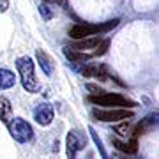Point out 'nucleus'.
Here are the masks:
<instances>
[{"label": "nucleus", "instance_id": "7ed1b4c3", "mask_svg": "<svg viewBox=\"0 0 159 159\" xmlns=\"http://www.w3.org/2000/svg\"><path fill=\"white\" fill-rule=\"evenodd\" d=\"M89 101L96 106H104V108H124L127 110L129 106H136V102L127 99V97L120 96V94H111V92H104L99 96H89Z\"/></svg>", "mask_w": 159, "mask_h": 159}, {"label": "nucleus", "instance_id": "39448f33", "mask_svg": "<svg viewBox=\"0 0 159 159\" xmlns=\"http://www.w3.org/2000/svg\"><path fill=\"white\" fill-rule=\"evenodd\" d=\"M92 113L101 122H120V120H127L133 117V111L131 110H124V108H108V110L96 108Z\"/></svg>", "mask_w": 159, "mask_h": 159}, {"label": "nucleus", "instance_id": "2eb2a0df", "mask_svg": "<svg viewBox=\"0 0 159 159\" xmlns=\"http://www.w3.org/2000/svg\"><path fill=\"white\" fill-rule=\"evenodd\" d=\"M115 133L122 138H127L129 134H133V125H131L129 120H122V124L115 125Z\"/></svg>", "mask_w": 159, "mask_h": 159}, {"label": "nucleus", "instance_id": "4468645a", "mask_svg": "<svg viewBox=\"0 0 159 159\" xmlns=\"http://www.w3.org/2000/svg\"><path fill=\"white\" fill-rule=\"evenodd\" d=\"M16 83V76L12 71L9 69H0V90H6V89H11Z\"/></svg>", "mask_w": 159, "mask_h": 159}, {"label": "nucleus", "instance_id": "f257e3e1", "mask_svg": "<svg viewBox=\"0 0 159 159\" xmlns=\"http://www.w3.org/2000/svg\"><path fill=\"white\" fill-rule=\"evenodd\" d=\"M16 69L20 73V80H21V85L27 92H39L41 85L37 78H35V67H34V62L30 57H20L16 60Z\"/></svg>", "mask_w": 159, "mask_h": 159}, {"label": "nucleus", "instance_id": "a211bd4d", "mask_svg": "<svg viewBox=\"0 0 159 159\" xmlns=\"http://www.w3.org/2000/svg\"><path fill=\"white\" fill-rule=\"evenodd\" d=\"M39 12H41V16H43V20H46V21H50L51 18H53V9L50 7V4H41Z\"/></svg>", "mask_w": 159, "mask_h": 159}, {"label": "nucleus", "instance_id": "ddd939ff", "mask_svg": "<svg viewBox=\"0 0 159 159\" xmlns=\"http://www.w3.org/2000/svg\"><path fill=\"white\" fill-rule=\"evenodd\" d=\"M12 106H11V101L7 99L6 96H0V120L7 124L9 120L12 119Z\"/></svg>", "mask_w": 159, "mask_h": 159}, {"label": "nucleus", "instance_id": "f3484780", "mask_svg": "<svg viewBox=\"0 0 159 159\" xmlns=\"http://www.w3.org/2000/svg\"><path fill=\"white\" fill-rule=\"evenodd\" d=\"M108 48H110V39H101V43L97 44V48L92 51V57H101V55H104L108 51Z\"/></svg>", "mask_w": 159, "mask_h": 159}, {"label": "nucleus", "instance_id": "6ab92c4d", "mask_svg": "<svg viewBox=\"0 0 159 159\" xmlns=\"http://www.w3.org/2000/svg\"><path fill=\"white\" fill-rule=\"evenodd\" d=\"M87 89H89L90 92H94L92 96H99V94H104V90H102V89H99L97 85H92V83H89V85H87Z\"/></svg>", "mask_w": 159, "mask_h": 159}, {"label": "nucleus", "instance_id": "dca6fc26", "mask_svg": "<svg viewBox=\"0 0 159 159\" xmlns=\"http://www.w3.org/2000/svg\"><path fill=\"white\" fill-rule=\"evenodd\" d=\"M89 133H90V136H92V140H94V143H96V147L99 148V154H101V157H102V159H110V157H108V154H106V150H104V147H102V142L99 140L97 133L94 131V127H89Z\"/></svg>", "mask_w": 159, "mask_h": 159}, {"label": "nucleus", "instance_id": "0eeeda50", "mask_svg": "<svg viewBox=\"0 0 159 159\" xmlns=\"http://www.w3.org/2000/svg\"><path fill=\"white\" fill-rule=\"evenodd\" d=\"M78 73L83 74L85 78H97L99 81H106L110 78L108 71L102 64H87L83 67H78Z\"/></svg>", "mask_w": 159, "mask_h": 159}, {"label": "nucleus", "instance_id": "aec40b11", "mask_svg": "<svg viewBox=\"0 0 159 159\" xmlns=\"http://www.w3.org/2000/svg\"><path fill=\"white\" fill-rule=\"evenodd\" d=\"M9 9V0H0V12H6Z\"/></svg>", "mask_w": 159, "mask_h": 159}, {"label": "nucleus", "instance_id": "6e6552de", "mask_svg": "<svg viewBox=\"0 0 159 159\" xmlns=\"http://www.w3.org/2000/svg\"><path fill=\"white\" fill-rule=\"evenodd\" d=\"M53 106H51L50 102H41V104H37L34 110V119L35 122L39 125H50L51 122H53Z\"/></svg>", "mask_w": 159, "mask_h": 159}, {"label": "nucleus", "instance_id": "f03ea898", "mask_svg": "<svg viewBox=\"0 0 159 159\" xmlns=\"http://www.w3.org/2000/svg\"><path fill=\"white\" fill-rule=\"evenodd\" d=\"M119 18L115 20H110L108 23H101V25H90V23H78L69 29V37L80 41V39H85V37H92V35H97L101 32H108V30L115 29L119 25Z\"/></svg>", "mask_w": 159, "mask_h": 159}, {"label": "nucleus", "instance_id": "1a4fd4ad", "mask_svg": "<svg viewBox=\"0 0 159 159\" xmlns=\"http://www.w3.org/2000/svg\"><path fill=\"white\" fill-rule=\"evenodd\" d=\"M35 57H37V62H39L41 69L46 76H51L53 71H55V64H53V58L46 53L44 50H35Z\"/></svg>", "mask_w": 159, "mask_h": 159}, {"label": "nucleus", "instance_id": "20e7f679", "mask_svg": "<svg viewBox=\"0 0 159 159\" xmlns=\"http://www.w3.org/2000/svg\"><path fill=\"white\" fill-rule=\"evenodd\" d=\"M7 129L11 133V136L16 140L18 143H29L34 138V129L32 125L21 117H14L7 122Z\"/></svg>", "mask_w": 159, "mask_h": 159}, {"label": "nucleus", "instance_id": "9d476101", "mask_svg": "<svg viewBox=\"0 0 159 159\" xmlns=\"http://www.w3.org/2000/svg\"><path fill=\"white\" fill-rule=\"evenodd\" d=\"M101 43V37L99 35H92V37H85V39H80L78 43L71 44L69 48L76 51H85V50H96L97 44Z\"/></svg>", "mask_w": 159, "mask_h": 159}, {"label": "nucleus", "instance_id": "412c9836", "mask_svg": "<svg viewBox=\"0 0 159 159\" xmlns=\"http://www.w3.org/2000/svg\"><path fill=\"white\" fill-rule=\"evenodd\" d=\"M44 4H66V0H44Z\"/></svg>", "mask_w": 159, "mask_h": 159}, {"label": "nucleus", "instance_id": "9b49d317", "mask_svg": "<svg viewBox=\"0 0 159 159\" xmlns=\"http://www.w3.org/2000/svg\"><path fill=\"white\" fill-rule=\"evenodd\" d=\"M111 143H113V147H117L120 152H124V154H136V150H138V140L136 138H131L127 142H122L119 138H115V140L111 138Z\"/></svg>", "mask_w": 159, "mask_h": 159}, {"label": "nucleus", "instance_id": "423d86ee", "mask_svg": "<svg viewBox=\"0 0 159 159\" xmlns=\"http://www.w3.org/2000/svg\"><path fill=\"white\" fill-rule=\"evenodd\" d=\"M87 138H83L78 131H69L66 138V148H67V159H80V152L85 148Z\"/></svg>", "mask_w": 159, "mask_h": 159}, {"label": "nucleus", "instance_id": "f8f14e48", "mask_svg": "<svg viewBox=\"0 0 159 159\" xmlns=\"http://www.w3.org/2000/svg\"><path fill=\"white\" fill-rule=\"evenodd\" d=\"M64 55H66V58L67 60H71V62L74 64H80V62H87V60H90L92 53H87V51H76V50H71L69 46H66L64 48Z\"/></svg>", "mask_w": 159, "mask_h": 159}]
</instances>
